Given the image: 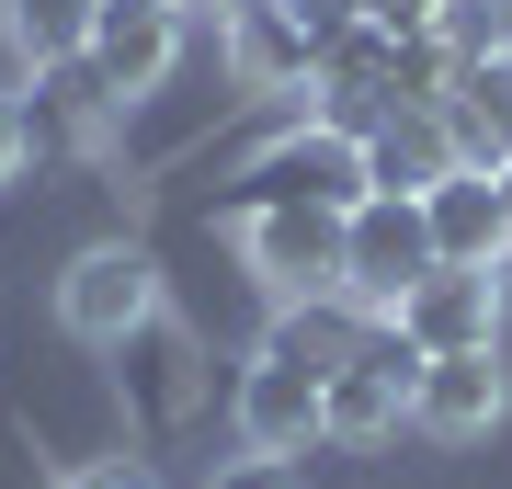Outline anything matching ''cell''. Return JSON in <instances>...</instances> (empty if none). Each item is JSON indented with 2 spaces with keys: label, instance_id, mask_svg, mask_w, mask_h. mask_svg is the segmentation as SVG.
<instances>
[{
  "label": "cell",
  "instance_id": "cell-1",
  "mask_svg": "<svg viewBox=\"0 0 512 489\" xmlns=\"http://www.w3.org/2000/svg\"><path fill=\"white\" fill-rule=\"evenodd\" d=\"M376 182H365V137H330V126H296L274 137L251 171L228 182V217H262V205H330V217H353Z\"/></svg>",
  "mask_w": 512,
  "mask_h": 489
},
{
  "label": "cell",
  "instance_id": "cell-2",
  "mask_svg": "<svg viewBox=\"0 0 512 489\" xmlns=\"http://www.w3.org/2000/svg\"><path fill=\"white\" fill-rule=\"evenodd\" d=\"M421 273H433V217H421V194H365L342 217V296L387 319Z\"/></svg>",
  "mask_w": 512,
  "mask_h": 489
},
{
  "label": "cell",
  "instance_id": "cell-3",
  "mask_svg": "<svg viewBox=\"0 0 512 489\" xmlns=\"http://www.w3.org/2000/svg\"><path fill=\"white\" fill-rule=\"evenodd\" d=\"M57 319L80 330V342H126V330L160 319V262L137 251V239H103V251H80L69 273H57Z\"/></svg>",
  "mask_w": 512,
  "mask_h": 489
},
{
  "label": "cell",
  "instance_id": "cell-4",
  "mask_svg": "<svg viewBox=\"0 0 512 489\" xmlns=\"http://www.w3.org/2000/svg\"><path fill=\"white\" fill-rule=\"evenodd\" d=\"M387 330L433 364V353H501V273H467V262H433L421 285L387 308Z\"/></svg>",
  "mask_w": 512,
  "mask_h": 489
},
{
  "label": "cell",
  "instance_id": "cell-5",
  "mask_svg": "<svg viewBox=\"0 0 512 489\" xmlns=\"http://www.w3.org/2000/svg\"><path fill=\"white\" fill-rule=\"evenodd\" d=\"M228 228H239V262L274 296L342 285V217H330V205H262V217H228Z\"/></svg>",
  "mask_w": 512,
  "mask_h": 489
},
{
  "label": "cell",
  "instance_id": "cell-6",
  "mask_svg": "<svg viewBox=\"0 0 512 489\" xmlns=\"http://www.w3.org/2000/svg\"><path fill=\"white\" fill-rule=\"evenodd\" d=\"M228 421H239V455H308L330 444V399H319V376L308 364H239V387H228Z\"/></svg>",
  "mask_w": 512,
  "mask_h": 489
},
{
  "label": "cell",
  "instance_id": "cell-7",
  "mask_svg": "<svg viewBox=\"0 0 512 489\" xmlns=\"http://www.w3.org/2000/svg\"><path fill=\"white\" fill-rule=\"evenodd\" d=\"M410 387H421V353L376 319V342L319 387V399H330V444H387V433L410 421Z\"/></svg>",
  "mask_w": 512,
  "mask_h": 489
},
{
  "label": "cell",
  "instance_id": "cell-8",
  "mask_svg": "<svg viewBox=\"0 0 512 489\" xmlns=\"http://www.w3.org/2000/svg\"><path fill=\"white\" fill-rule=\"evenodd\" d=\"M421 217H433V262H467V273H501L512 251V205H501V171H444L433 194H421Z\"/></svg>",
  "mask_w": 512,
  "mask_h": 489
},
{
  "label": "cell",
  "instance_id": "cell-9",
  "mask_svg": "<svg viewBox=\"0 0 512 489\" xmlns=\"http://www.w3.org/2000/svg\"><path fill=\"white\" fill-rule=\"evenodd\" d=\"M171 57H183V12H160V0H103V23H92V69H103L114 103L160 91Z\"/></svg>",
  "mask_w": 512,
  "mask_h": 489
},
{
  "label": "cell",
  "instance_id": "cell-10",
  "mask_svg": "<svg viewBox=\"0 0 512 489\" xmlns=\"http://www.w3.org/2000/svg\"><path fill=\"white\" fill-rule=\"evenodd\" d=\"M512 399V376H501V353H433L421 364V387H410V421L421 433H444V444H478L501 421Z\"/></svg>",
  "mask_w": 512,
  "mask_h": 489
},
{
  "label": "cell",
  "instance_id": "cell-11",
  "mask_svg": "<svg viewBox=\"0 0 512 489\" xmlns=\"http://www.w3.org/2000/svg\"><path fill=\"white\" fill-rule=\"evenodd\" d=\"M365 342H376V308H353L342 285H319V296H285V319H274V342H262V353H274V364H308V376L330 387Z\"/></svg>",
  "mask_w": 512,
  "mask_h": 489
},
{
  "label": "cell",
  "instance_id": "cell-12",
  "mask_svg": "<svg viewBox=\"0 0 512 489\" xmlns=\"http://www.w3.org/2000/svg\"><path fill=\"white\" fill-rule=\"evenodd\" d=\"M228 69L251 91H308V23H296V0H239L228 12Z\"/></svg>",
  "mask_w": 512,
  "mask_h": 489
},
{
  "label": "cell",
  "instance_id": "cell-13",
  "mask_svg": "<svg viewBox=\"0 0 512 489\" xmlns=\"http://www.w3.org/2000/svg\"><path fill=\"white\" fill-rule=\"evenodd\" d=\"M444 171H456V137H444V114H399V103H387V114H376V137H365V182H376V194H433Z\"/></svg>",
  "mask_w": 512,
  "mask_h": 489
},
{
  "label": "cell",
  "instance_id": "cell-14",
  "mask_svg": "<svg viewBox=\"0 0 512 489\" xmlns=\"http://www.w3.org/2000/svg\"><path fill=\"white\" fill-rule=\"evenodd\" d=\"M92 23H103V0H0V35H12V57H35V69L92 57Z\"/></svg>",
  "mask_w": 512,
  "mask_h": 489
},
{
  "label": "cell",
  "instance_id": "cell-15",
  "mask_svg": "<svg viewBox=\"0 0 512 489\" xmlns=\"http://www.w3.org/2000/svg\"><path fill=\"white\" fill-rule=\"evenodd\" d=\"M114 353H137L126 376H137V410H148V421H183V410H194V376H183V364H194V342H183V330H171V319L126 330V342H114Z\"/></svg>",
  "mask_w": 512,
  "mask_h": 489
},
{
  "label": "cell",
  "instance_id": "cell-16",
  "mask_svg": "<svg viewBox=\"0 0 512 489\" xmlns=\"http://www.w3.org/2000/svg\"><path fill=\"white\" fill-rule=\"evenodd\" d=\"M35 80H46V126H57V137H92L103 114H114V91H103L92 57H69V69H35Z\"/></svg>",
  "mask_w": 512,
  "mask_h": 489
},
{
  "label": "cell",
  "instance_id": "cell-17",
  "mask_svg": "<svg viewBox=\"0 0 512 489\" xmlns=\"http://www.w3.org/2000/svg\"><path fill=\"white\" fill-rule=\"evenodd\" d=\"M205 489H308V478H296V455H228Z\"/></svg>",
  "mask_w": 512,
  "mask_h": 489
},
{
  "label": "cell",
  "instance_id": "cell-18",
  "mask_svg": "<svg viewBox=\"0 0 512 489\" xmlns=\"http://www.w3.org/2000/svg\"><path fill=\"white\" fill-rule=\"evenodd\" d=\"M353 12H365L376 35H433V23H444V0H353Z\"/></svg>",
  "mask_w": 512,
  "mask_h": 489
},
{
  "label": "cell",
  "instance_id": "cell-19",
  "mask_svg": "<svg viewBox=\"0 0 512 489\" xmlns=\"http://www.w3.org/2000/svg\"><path fill=\"white\" fill-rule=\"evenodd\" d=\"M23 148H35V114H23V103H12V91H0V182H12V171H23Z\"/></svg>",
  "mask_w": 512,
  "mask_h": 489
},
{
  "label": "cell",
  "instance_id": "cell-20",
  "mask_svg": "<svg viewBox=\"0 0 512 489\" xmlns=\"http://www.w3.org/2000/svg\"><path fill=\"white\" fill-rule=\"evenodd\" d=\"M57 489H160V478H148L137 455H114V467H80V478H57Z\"/></svg>",
  "mask_w": 512,
  "mask_h": 489
},
{
  "label": "cell",
  "instance_id": "cell-21",
  "mask_svg": "<svg viewBox=\"0 0 512 489\" xmlns=\"http://www.w3.org/2000/svg\"><path fill=\"white\" fill-rule=\"evenodd\" d=\"M501 46H512V0H501Z\"/></svg>",
  "mask_w": 512,
  "mask_h": 489
},
{
  "label": "cell",
  "instance_id": "cell-22",
  "mask_svg": "<svg viewBox=\"0 0 512 489\" xmlns=\"http://www.w3.org/2000/svg\"><path fill=\"white\" fill-rule=\"evenodd\" d=\"M501 205H512V171H501Z\"/></svg>",
  "mask_w": 512,
  "mask_h": 489
},
{
  "label": "cell",
  "instance_id": "cell-23",
  "mask_svg": "<svg viewBox=\"0 0 512 489\" xmlns=\"http://www.w3.org/2000/svg\"><path fill=\"white\" fill-rule=\"evenodd\" d=\"M160 12H183V0H160Z\"/></svg>",
  "mask_w": 512,
  "mask_h": 489
}]
</instances>
